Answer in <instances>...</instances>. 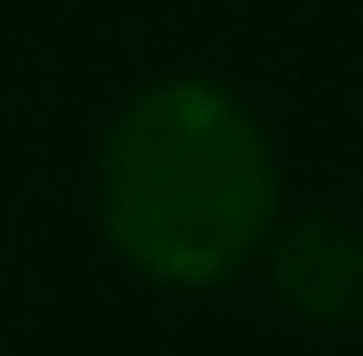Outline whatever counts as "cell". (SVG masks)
<instances>
[{"label":"cell","mask_w":363,"mask_h":356,"mask_svg":"<svg viewBox=\"0 0 363 356\" xmlns=\"http://www.w3.org/2000/svg\"><path fill=\"white\" fill-rule=\"evenodd\" d=\"M250 276L267 284V300L283 308L298 332H355L363 324V219L331 211V203H307V211H283L267 227Z\"/></svg>","instance_id":"cell-2"},{"label":"cell","mask_w":363,"mask_h":356,"mask_svg":"<svg viewBox=\"0 0 363 356\" xmlns=\"http://www.w3.org/2000/svg\"><path fill=\"white\" fill-rule=\"evenodd\" d=\"M97 235L154 291H226L283 219V154L242 90L162 73L121 97L97 138Z\"/></svg>","instance_id":"cell-1"}]
</instances>
